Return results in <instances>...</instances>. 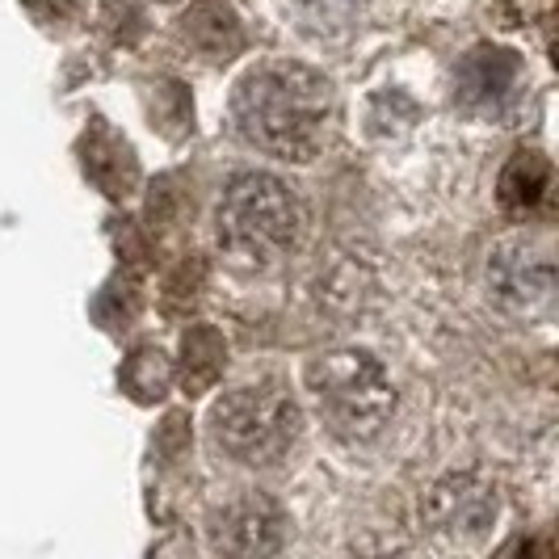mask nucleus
Returning a JSON list of instances; mask_svg holds the SVG:
<instances>
[{"mask_svg": "<svg viewBox=\"0 0 559 559\" xmlns=\"http://www.w3.org/2000/svg\"><path fill=\"white\" fill-rule=\"evenodd\" d=\"M333 118V84L295 59H265L231 88V127L245 143L278 160H311Z\"/></svg>", "mask_w": 559, "mask_h": 559, "instance_id": "f257e3e1", "label": "nucleus"}, {"mask_svg": "<svg viewBox=\"0 0 559 559\" xmlns=\"http://www.w3.org/2000/svg\"><path fill=\"white\" fill-rule=\"evenodd\" d=\"M215 231H219V249L231 261L265 270L295 249L304 231V206L299 194L274 173H257V168L236 173L219 198Z\"/></svg>", "mask_w": 559, "mask_h": 559, "instance_id": "f03ea898", "label": "nucleus"}, {"mask_svg": "<svg viewBox=\"0 0 559 559\" xmlns=\"http://www.w3.org/2000/svg\"><path fill=\"white\" fill-rule=\"evenodd\" d=\"M304 383L316 417L341 442H366L392 420V374L366 349H329L311 358Z\"/></svg>", "mask_w": 559, "mask_h": 559, "instance_id": "7ed1b4c3", "label": "nucleus"}, {"mask_svg": "<svg viewBox=\"0 0 559 559\" xmlns=\"http://www.w3.org/2000/svg\"><path fill=\"white\" fill-rule=\"evenodd\" d=\"M211 442L240 467H274L304 438V408L282 383H245L215 400Z\"/></svg>", "mask_w": 559, "mask_h": 559, "instance_id": "20e7f679", "label": "nucleus"}, {"mask_svg": "<svg viewBox=\"0 0 559 559\" xmlns=\"http://www.w3.org/2000/svg\"><path fill=\"white\" fill-rule=\"evenodd\" d=\"M501 522V492L476 472H450L420 501V531L438 551H476Z\"/></svg>", "mask_w": 559, "mask_h": 559, "instance_id": "39448f33", "label": "nucleus"}, {"mask_svg": "<svg viewBox=\"0 0 559 559\" xmlns=\"http://www.w3.org/2000/svg\"><path fill=\"white\" fill-rule=\"evenodd\" d=\"M488 299L513 320H543L556 304V257L538 236H509L484 265Z\"/></svg>", "mask_w": 559, "mask_h": 559, "instance_id": "423d86ee", "label": "nucleus"}, {"mask_svg": "<svg viewBox=\"0 0 559 559\" xmlns=\"http://www.w3.org/2000/svg\"><path fill=\"white\" fill-rule=\"evenodd\" d=\"M522 88H526V68L504 47H479L454 68V106L479 122L509 118L522 106Z\"/></svg>", "mask_w": 559, "mask_h": 559, "instance_id": "0eeeda50", "label": "nucleus"}, {"mask_svg": "<svg viewBox=\"0 0 559 559\" xmlns=\"http://www.w3.org/2000/svg\"><path fill=\"white\" fill-rule=\"evenodd\" d=\"M215 547L236 551V556H270L282 547V513L278 504H270L265 497L231 504L224 513V526Z\"/></svg>", "mask_w": 559, "mask_h": 559, "instance_id": "6e6552de", "label": "nucleus"}, {"mask_svg": "<svg viewBox=\"0 0 559 559\" xmlns=\"http://www.w3.org/2000/svg\"><path fill=\"white\" fill-rule=\"evenodd\" d=\"M181 34L206 59H231L245 43V29L236 22V13L219 0H198L194 9L181 17Z\"/></svg>", "mask_w": 559, "mask_h": 559, "instance_id": "1a4fd4ad", "label": "nucleus"}, {"mask_svg": "<svg viewBox=\"0 0 559 559\" xmlns=\"http://www.w3.org/2000/svg\"><path fill=\"white\" fill-rule=\"evenodd\" d=\"M551 186V165L543 152H518L501 173V202L509 211H531Z\"/></svg>", "mask_w": 559, "mask_h": 559, "instance_id": "9d476101", "label": "nucleus"}, {"mask_svg": "<svg viewBox=\"0 0 559 559\" xmlns=\"http://www.w3.org/2000/svg\"><path fill=\"white\" fill-rule=\"evenodd\" d=\"M370 0H295V13L304 17V26L316 34H341L366 13Z\"/></svg>", "mask_w": 559, "mask_h": 559, "instance_id": "9b49d317", "label": "nucleus"}]
</instances>
